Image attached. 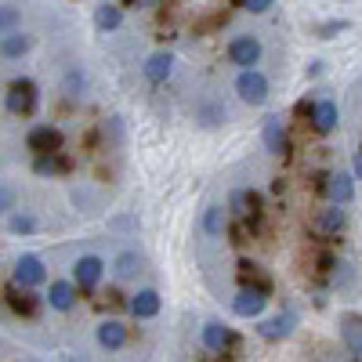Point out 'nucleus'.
Masks as SVG:
<instances>
[{"label": "nucleus", "mask_w": 362, "mask_h": 362, "mask_svg": "<svg viewBox=\"0 0 362 362\" xmlns=\"http://www.w3.org/2000/svg\"><path fill=\"white\" fill-rule=\"evenodd\" d=\"M4 105H8V112H15V116H29L37 109V83L33 80H11V87H8V95H4Z\"/></svg>", "instance_id": "nucleus-1"}, {"label": "nucleus", "mask_w": 362, "mask_h": 362, "mask_svg": "<svg viewBox=\"0 0 362 362\" xmlns=\"http://www.w3.org/2000/svg\"><path fill=\"white\" fill-rule=\"evenodd\" d=\"M62 131L51 127V124H37L33 131L25 134V145H29V153L33 156H47V153H62Z\"/></svg>", "instance_id": "nucleus-2"}, {"label": "nucleus", "mask_w": 362, "mask_h": 362, "mask_svg": "<svg viewBox=\"0 0 362 362\" xmlns=\"http://www.w3.org/2000/svg\"><path fill=\"white\" fill-rule=\"evenodd\" d=\"M235 95L243 98L247 105H264L268 102V80L257 69H243L235 76Z\"/></svg>", "instance_id": "nucleus-3"}, {"label": "nucleus", "mask_w": 362, "mask_h": 362, "mask_svg": "<svg viewBox=\"0 0 362 362\" xmlns=\"http://www.w3.org/2000/svg\"><path fill=\"white\" fill-rule=\"evenodd\" d=\"M44 279H47V272H44V261H40L37 254H22V257L15 261V286L33 290V286H40Z\"/></svg>", "instance_id": "nucleus-4"}, {"label": "nucleus", "mask_w": 362, "mask_h": 362, "mask_svg": "<svg viewBox=\"0 0 362 362\" xmlns=\"http://www.w3.org/2000/svg\"><path fill=\"white\" fill-rule=\"evenodd\" d=\"M228 62L239 66V69H254V66L261 62V44H257V37H235V40L228 44Z\"/></svg>", "instance_id": "nucleus-5"}, {"label": "nucleus", "mask_w": 362, "mask_h": 362, "mask_svg": "<svg viewBox=\"0 0 362 362\" xmlns=\"http://www.w3.org/2000/svg\"><path fill=\"white\" fill-rule=\"evenodd\" d=\"M261 138H264V148L272 156H290V138H286V127L279 116H268L264 127H261Z\"/></svg>", "instance_id": "nucleus-6"}, {"label": "nucleus", "mask_w": 362, "mask_h": 362, "mask_svg": "<svg viewBox=\"0 0 362 362\" xmlns=\"http://www.w3.org/2000/svg\"><path fill=\"white\" fill-rule=\"evenodd\" d=\"M4 300H8V308H11L15 315H22V319H33V315L40 312V297H37L33 290L15 286V283L4 290Z\"/></svg>", "instance_id": "nucleus-7"}, {"label": "nucleus", "mask_w": 362, "mask_h": 362, "mask_svg": "<svg viewBox=\"0 0 362 362\" xmlns=\"http://www.w3.org/2000/svg\"><path fill=\"white\" fill-rule=\"evenodd\" d=\"M264 300H268V293H264V290L243 286V290H239V297L232 300V312H235L239 319H257V315L264 312Z\"/></svg>", "instance_id": "nucleus-8"}, {"label": "nucleus", "mask_w": 362, "mask_h": 362, "mask_svg": "<svg viewBox=\"0 0 362 362\" xmlns=\"http://www.w3.org/2000/svg\"><path fill=\"white\" fill-rule=\"evenodd\" d=\"M102 272H105V261L95 257V254H87V257H80V261L73 264V279H76L80 290H90V286H98Z\"/></svg>", "instance_id": "nucleus-9"}, {"label": "nucleus", "mask_w": 362, "mask_h": 362, "mask_svg": "<svg viewBox=\"0 0 362 362\" xmlns=\"http://www.w3.org/2000/svg\"><path fill=\"white\" fill-rule=\"evenodd\" d=\"M235 344V334L221 322H206L203 326V348L214 351V355H228V348Z\"/></svg>", "instance_id": "nucleus-10"}, {"label": "nucleus", "mask_w": 362, "mask_h": 362, "mask_svg": "<svg viewBox=\"0 0 362 362\" xmlns=\"http://www.w3.org/2000/svg\"><path fill=\"white\" fill-rule=\"evenodd\" d=\"M322 192L334 199L337 206H348V203L355 199V181H351V174H326Z\"/></svg>", "instance_id": "nucleus-11"}, {"label": "nucleus", "mask_w": 362, "mask_h": 362, "mask_svg": "<svg viewBox=\"0 0 362 362\" xmlns=\"http://www.w3.org/2000/svg\"><path fill=\"white\" fill-rule=\"evenodd\" d=\"M228 210L235 218H257V210H261V196L254 189H235L228 196Z\"/></svg>", "instance_id": "nucleus-12"}, {"label": "nucleus", "mask_w": 362, "mask_h": 362, "mask_svg": "<svg viewBox=\"0 0 362 362\" xmlns=\"http://www.w3.org/2000/svg\"><path fill=\"white\" fill-rule=\"evenodd\" d=\"M293 322H297V315H293V312H283V315H276V319H264V322L257 326V334H261L264 341H283V337L293 334Z\"/></svg>", "instance_id": "nucleus-13"}, {"label": "nucleus", "mask_w": 362, "mask_h": 362, "mask_svg": "<svg viewBox=\"0 0 362 362\" xmlns=\"http://www.w3.org/2000/svg\"><path fill=\"white\" fill-rule=\"evenodd\" d=\"M344 225H348V210L337 206V203H334V206H326V210H319V218H315V228L326 232V235H341Z\"/></svg>", "instance_id": "nucleus-14"}, {"label": "nucleus", "mask_w": 362, "mask_h": 362, "mask_svg": "<svg viewBox=\"0 0 362 362\" xmlns=\"http://www.w3.org/2000/svg\"><path fill=\"white\" fill-rule=\"evenodd\" d=\"M47 305H51L54 312H69V308L76 305V286L66 283V279H54L51 290H47Z\"/></svg>", "instance_id": "nucleus-15"}, {"label": "nucleus", "mask_w": 362, "mask_h": 362, "mask_svg": "<svg viewBox=\"0 0 362 362\" xmlns=\"http://www.w3.org/2000/svg\"><path fill=\"white\" fill-rule=\"evenodd\" d=\"M98 344L109 348V351H119V348L127 344V326L116 322V319H105V322L98 326Z\"/></svg>", "instance_id": "nucleus-16"}, {"label": "nucleus", "mask_w": 362, "mask_h": 362, "mask_svg": "<svg viewBox=\"0 0 362 362\" xmlns=\"http://www.w3.org/2000/svg\"><path fill=\"white\" fill-rule=\"evenodd\" d=\"M170 69H174V58L167 51H156V54L145 58V80L148 83H163L170 76Z\"/></svg>", "instance_id": "nucleus-17"}, {"label": "nucleus", "mask_w": 362, "mask_h": 362, "mask_svg": "<svg viewBox=\"0 0 362 362\" xmlns=\"http://www.w3.org/2000/svg\"><path fill=\"white\" fill-rule=\"evenodd\" d=\"M73 167V160L66 156V153H47V156H37L33 160V170L40 174V177H54V174H66Z\"/></svg>", "instance_id": "nucleus-18"}, {"label": "nucleus", "mask_w": 362, "mask_h": 362, "mask_svg": "<svg viewBox=\"0 0 362 362\" xmlns=\"http://www.w3.org/2000/svg\"><path fill=\"white\" fill-rule=\"evenodd\" d=\"M131 312H134L138 319L160 315V293H156V290H138V293L131 297Z\"/></svg>", "instance_id": "nucleus-19"}, {"label": "nucleus", "mask_w": 362, "mask_h": 362, "mask_svg": "<svg viewBox=\"0 0 362 362\" xmlns=\"http://www.w3.org/2000/svg\"><path fill=\"white\" fill-rule=\"evenodd\" d=\"M312 127L319 131V134H329L337 127V105L334 102H315L312 105Z\"/></svg>", "instance_id": "nucleus-20"}, {"label": "nucleus", "mask_w": 362, "mask_h": 362, "mask_svg": "<svg viewBox=\"0 0 362 362\" xmlns=\"http://www.w3.org/2000/svg\"><path fill=\"white\" fill-rule=\"evenodd\" d=\"M341 337H344V344H348L351 351L362 355V315H355V312L341 315Z\"/></svg>", "instance_id": "nucleus-21"}, {"label": "nucleus", "mask_w": 362, "mask_h": 362, "mask_svg": "<svg viewBox=\"0 0 362 362\" xmlns=\"http://www.w3.org/2000/svg\"><path fill=\"white\" fill-rule=\"evenodd\" d=\"M29 47H33V37L18 33V29H15V33H4V37H0V54H4V58H22Z\"/></svg>", "instance_id": "nucleus-22"}, {"label": "nucleus", "mask_w": 362, "mask_h": 362, "mask_svg": "<svg viewBox=\"0 0 362 362\" xmlns=\"http://www.w3.org/2000/svg\"><path fill=\"white\" fill-rule=\"evenodd\" d=\"M119 22H124V8H116V4H102L95 11V29L98 33H112V29H119Z\"/></svg>", "instance_id": "nucleus-23"}, {"label": "nucleus", "mask_w": 362, "mask_h": 362, "mask_svg": "<svg viewBox=\"0 0 362 362\" xmlns=\"http://www.w3.org/2000/svg\"><path fill=\"white\" fill-rule=\"evenodd\" d=\"M239 283H243V286H254V290H264V293H268V276L261 272V264H254V261H239Z\"/></svg>", "instance_id": "nucleus-24"}, {"label": "nucleus", "mask_w": 362, "mask_h": 362, "mask_svg": "<svg viewBox=\"0 0 362 362\" xmlns=\"http://www.w3.org/2000/svg\"><path fill=\"white\" fill-rule=\"evenodd\" d=\"M228 218H225V206H206L203 210V232L206 235H225Z\"/></svg>", "instance_id": "nucleus-25"}, {"label": "nucleus", "mask_w": 362, "mask_h": 362, "mask_svg": "<svg viewBox=\"0 0 362 362\" xmlns=\"http://www.w3.org/2000/svg\"><path fill=\"white\" fill-rule=\"evenodd\" d=\"M138 268H141V257H138L134 250H124V254L116 257V276H119V279L138 276Z\"/></svg>", "instance_id": "nucleus-26"}, {"label": "nucleus", "mask_w": 362, "mask_h": 362, "mask_svg": "<svg viewBox=\"0 0 362 362\" xmlns=\"http://www.w3.org/2000/svg\"><path fill=\"white\" fill-rule=\"evenodd\" d=\"M37 228H40V221L33 214H11L8 218V232L11 235H29V232H37Z\"/></svg>", "instance_id": "nucleus-27"}, {"label": "nucleus", "mask_w": 362, "mask_h": 362, "mask_svg": "<svg viewBox=\"0 0 362 362\" xmlns=\"http://www.w3.org/2000/svg\"><path fill=\"white\" fill-rule=\"evenodd\" d=\"M22 22V11L15 4H0V33H15Z\"/></svg>", "instance_id": "nucleus-28"}, {"label": "nucleus", "mask_w": 362, "mask_h": 362, "mask_svg": "<svg viewBox=\"0 0 362 362\" xmlns=\"http://www.w3.org/2000/svg\"><path fill=\"white\" fill-rule=\"evenodd\" d=\"M225 232L232 235V247H243V243H250V235H254V228H250V218H243L239 225H228Z\"/></svg>", "instance_id": "nucleus-29"}, {"label": "nucleus", "mask_w": 362, "mask_h": 362, "mask_svg": "<svg viewBox=\"0 0 362 362\" xmlns=\"http://www.w3.org/2000/svg\"><path fill=\"white\" fill-rule=\"evenodd\" d=\"M18 206V189L15 185H0V214H11Z\"/></svg>", "instance_id": "nucleus-30"}, {"label": "nucleus", "mask_w": 362, "mask_h": 362, "mask_svg": "<svg viewBox=\"0 0 362 362\" xmlns=\"http://www.w3.org/2000/svg\"><path fill=\"white\" fill-rule=\"evenodd\" d=\"M272 4H276V0H243V4H239V8H247V11L261 15V11H268Z\"/></svg>", "instance_id": "nucleus-31"}, {"label": "nucleus", "mask_w": 362, "mask_h": 362, "mask_svg": "<svg viewBox=\"0 0 362 362\" xmlns=\"http://www.w3.org/2000/svg\"><path fill=\"white\" fill-rule=\"evenodd\" d=\"M341 29H348V22H326L319 33H322V37H334V33H341Z\"/></svg>", "instance_id": "nucleus-32"}, {"label": "nucleus", "mask_w": 362, "mask_h": 362, "mask_svg": "<svg viewBox=\"0 0 362 362\" xmlns=\"http://www.w3.org/2000/svg\"><path fill=\"white\" fill-rule=\"evenodd\" d=\"M293 112H297V116H312V102H297Z\"/></svg>", "instance_id": "nucleus-33"}, {"label": "nucleus", "mask_w": 362, "mask_h": 362, "mask_svg": "<svg viewBox=\"0 0 362 362\" xmlns=\"http://www.w3.org/2000/svg\"><path fill=\"white\" fill-rule=\"evenodd\" d=\"M355 174L362 177V148H358V153H355Z\"/></svg>", "instance_id": "nucleus-34"}, {"label": "nucleus", "mask_w": 362, "mask_h": 362, "mask_svg": "<svg viewBox=\"0 0 362 362\" xmlns=\"http://www.w3.org/2000/svg\"><path fill=\"white\" fill-rule=\"evenodd\" d=\"M235 4H243V0H235Z\"/></svg>", "instance_id": "nucleus-35"}]
</instances>
